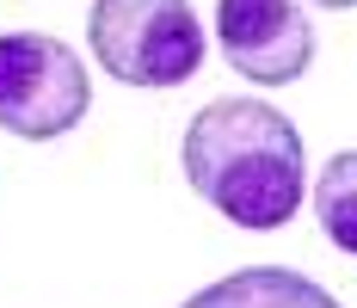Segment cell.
Listing matches in <instances>:
<instances>
[{"label":"cell","mask_w":357,"mask_h":308,"mask_svg":"<svg viewBox=\"0 0 357 308\" xmlns=\"http://www.w3.org/2000/svg\"><path fill=\"white\" fill-rule=\"evenodd\" d=\"M185 179L191 191L228 216L234 228H284L302 210V130L289 124L278 105L259 99H210L191 124H185Z\"/></svg>","instance_id":"cell-1"},{"label":"cell","mask_w":357,"mask_h":308,"mask_svg":"<svg viewBox=\"0 0 357 308\" xmlns=\"http://www.w3.org/2000/svg\"><path fill=\"white\" fill-rule=\"evenodd\" d=\"M99 68L123 87H185L204 68V25L185 0H99L86 13Z\"/></svg>","instance_id":"cell-2"},{"label":"cell","mask_w":357,"mask_h":308,"mask_svg":"<svg viewBox=\"0 0 357 308\" xmlns=\"http://www.w3.org/2000/svg\"><path fill=\"white\" fill-rule=\"evenodd\" d=\"M93 87L86 68L62 37L50 31H6L0 37V130L25 142L68 136L86 117Z\"/></svg>","instance_id":"cell-3"},{"label":"cell","mask_w":357,"mask_h":308,"mask_svg":"<svg viewBox=\"0 0 357 308\" xmlns=\"http://www.w3.org/2000/svg\"><path fill=\"white\" fill-rule=\"evenodd\" d=\"M215 43L252 87H289L314 62V25L296 0H215Z\"/></svg>","instance_id":"cell-4"},{"label":"cell","mask_w":357,"mask_h":308,"mask_svg":"<svg viewBox=\"0 0 357 308\" xmlns=\"http://www.w3.org/2000/svg\"><path fill=\"white\" fill-rule=\"evenodd\" d=\"M178 308H339L314 277L284 272V265H247V272L215 277L210 290H197Z\"/></svg>","instance_id":"cell-5"},{"label":"cell","mask_w":357,"mask_h":308,"mask_svg":"<svg viewBox=\"0 0 357 308\" xmlns=\"http://www.w3.org/2000/svg\"><path fill=\"white\" fill-rule=\"evenodd\" d=\"M314 216L339 253H357V148L333 154L314 179Z\"/></svg>","instance_id":"cell-6"},{"label":"cell","mask_w":357,"mask_h":308,"mask_svg":"<svg viewBox=\"0 0 357 308\" xmlns=\"http://www.w3.org/2000/svg\"><path fill=\"white\" fill-rule=\"evenodd\" d=\"M314 6H333V13H351L357 0H314Z\"/></svg>","instance_id":"cell-7"}]
</instances>
